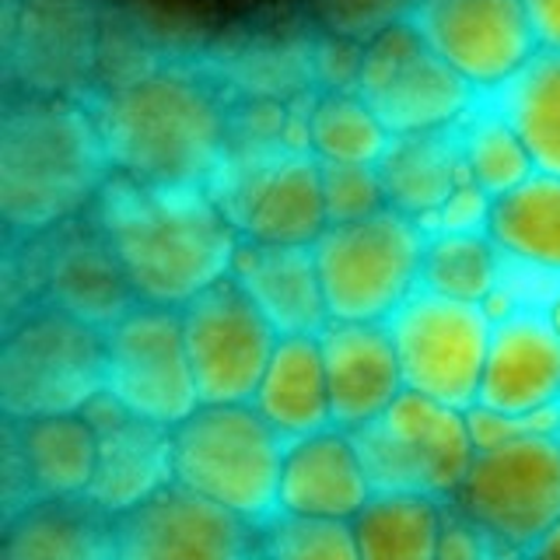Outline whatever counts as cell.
I'll list each match as a JSON object with an SVG mask.
<instances>
[{"label":"cell","mask_w":560,"mask_h":560,"mask_svg":"<svg viewBox=\"0 0 560 560\" xmlns=\"http://www.w3.org/2000/svg\"><path fill=\"white\" fill-rule=\"evenodd\" d=\"M113 172L151 189H207L232 154L221 78L189 63H148L88 98Z\"/></svg>","instance_id":"1"},{"label":"cell","mask_w":560,"mask_h":560,"mask_svg":"<svg viewBox=\"0 0 560 560\" xmlns=\"http://www.w3.org/2000/svg\"><path fill=\"white\" fill-rule=\"evenodd\" d=\"M140 305L186 308L232 277L238 235L207 189H151L113 175L92 214Z\"/></svg>","instance_id":"2"},{"label":"cell","mask_w":560,"mask_h":560,"mask_svg":"<svg viewBox=\"0 0 560 560\" xmlns=\"http://www.w3.org/2000/svg\"><path fill=\"white\" fill-rule=\"evenodd\" d=\"M92 105L67 95H11L0 116V218L43 238L92 214L113 179Z\"/></svg>","instance_id":"3"},{"label":"cell","mask_w":560,"mask_h":560,"mask_svg":"<svg viewBox=\"0 0 560 560\" xmlns=\"http://www.w3.org/2000/svg\"><path fill=\"white\" fill-rule=\"evenodd\" d=\"M284 448L253 402L197 407L172 428V483L267 529L277 518Z\"/></svg>","instance_id":"4"},{"label":"cell","mask_w":560,"mask_h":560,"mask_svg":"<svg viewBox=\"0 0 560 560\" xmlns=\"http://www.w3.org/2000/svg\"><path fill=\"white\" fill-rule=\"evenodd\" d=\"M105 329L52 305L11 315L0 343L4 420L84 413L105 393Z\"/></svg>","instance_id":"5"},{"label":"cell","mask_w":560,"mask_h":560,"mask_svg":"<svg viewBox=\"0 0 560 560\" xmlns=\"http://www.w3.org/2000/svg\"><path fill=\"white\" fill-rule=\"evenodd\" d=\"M424 249L428 232L396 210L354 224H329L312 245L329 323L389 326L420 291Z\"/></svg>","instance_id":"6"},{"label":"cell","mask_w":560,"mask_h":560,"mask_svg":"<svg viewBox=\"0 0 560 560\" xmlns=\"http://www.w3.org/2000/svg\"><path fill=\"white\" fill-rule=\"evenodd\" d=\"M445 504L477 525L498 557H533L560 525V438L529 434L480 448Z\"/></svg>","instance_id":"7"},{"label":"cell","mask_w":560,"mask_h":560,"mask_svg":"<svg viewBox=\"0 0 560 560\" xmlns=\"http://www.w3.org/2000/svg\"><path fill=\"white\" fill-rule=\"evenodd\" d=\"M207 192L245 245L312 249L329 228L323 165L298 148L232 151Z\"/></svg>","instance_id":"8"},{"label":"cell","mask_w":560,"mask_h":560,"mask_svg":"<svg viewBox=\"0 0 560 560\" xmlns=\"http://www.w3.org/2000/svg\"><path fill=\"white\" fill-rule=\"evenodd\" d=\"M354 92L393 137L452 133L477 113L480 102L413 22L393 25L361 49Z\"/></svg>","instance_id":"9"},{"label":"cell","mask_w":560,"mask_h":560,"mask_svg":"<svg viewBox=\"0 0 560 560\" xmlns=\"http://www.w3.org/2000/svg\"><path fill=\"white\" fill-rule=\"evenodd\" d=\"M375 490L452 501L477 459L469 417L420 393H402L393 410L354 434Z\"/></svg>","instance_id":"10"},{"label":"cell","mask_w":560,"mask_h":560,"mask_svg":"<svg viewBox=\"0 0 560 560\" xmlns=\"http://www.w3.org/2000/svg\"><path fill=\"white\" fill-rule=\"evenodd\" d=\"M389 337L410 393L463 413L477 407L494 337V315L483 305L417 291L389 319Z\"/></svg>","instance_id":"11"},{"label":"cell","mask_w":560,"mask_h":560,"mask_svg":"<svg viewBox=\"0 0 560 560\" xmlns=\"http://www.w3.org/2000/svg\"><path fill=\"white\" fill-rule=\"evenodd\" d=\"M179 312L200 407L253 402L280 343L277 326L253 294L235 277H224Z\"/></svg>","instance_id":"12"},{"label":"cell","mask_w":560,"mask_h":560,"mask_svg":"<svg viewBox=\"0 0 560 560\" xmlns=\"http://www.w3.org/2000/svg\"><path fill=\"white\" fill-rule=\"evenodd\" d=\"M105 393L130 413L165 431L197 413L200 393L192 382L179 308L133 305L105 329Z\"/></svg>","instance_id":"13"},{"label":"cell","mask_w":560,"mask_h":560,"mask_svg":"<svg viewBox=\"0 0 560 560\" xmlns=\"http://www.w3.org/2000/svg\"><path fill=\"white\" fill-rule=\"evenodd\" d=\"M410 22L480 98L512 84L539 52L522 0H420Z\"/></svg>","instance_id":"14"},{"label":"cell","mask_w":560,"mask_h":560,"mask_svg":"<svg viewBox=\"0 0 560 560\" xmlns=\"http://www.w3.org/2000/svg\"><path fill=\"white\" fill-rule=\"evenodd\" d=\"M0 35L14 95L78 98L98 60L95 0H4Z\"/></svg>","instance_id":"15"},{"label":"cell","mask_w":560,"mask_h":560,"mask_svg":"<svg viewBox=\"0 0 560 560\" xmlns=\"http://www.w3.org/2000/svg\"><path fill=\"white\" fill-rule=\"evenodd\" d=\"M253 525L179 483L113 518L116 560H249Z\"/></svg>","instance_id":"16"},{"label":"cell","mask_w":560,"mask_h":560,"mask_svg":"<svg viewBox=\"0 0 560 560\" xmlns=\"http://www.w3.org/2000/svg\"><path fill=\"white\" fill-rule=\"evenodd\" d=\"M28 242L35 245V259H32L35 305L63 308L98 329H109L133 305H140L127 284V277L119 270V262L113 259L109 245H105L92 221H88L84 232L67 224L60 232Z\"/></svg>","instance_id":"17"},{"label":"cell","mask_w":560,"mask_h":560,"mask_svg":"<svg viewBox=\"0 0 560 560\" xmlns=\"http://www.w3.org/2000/svg\"><path fill=\"white\" fill-rule=\"evenodd\" d=\"M477 407L501 417L560 407V337L539 308H512L494 319Z\"/></svg>","instance_id":"18"},{"label":"cell","mask_w":560,"mask_h":560,"mask_svg":"<svg viewBox=\"0 0 560 560\" xmlns=\"http://www.w3.org/2000/svg\"><path fill=\"white\" fill-rule=\"evenodd\" d=\"M378 494L364 466L358 438L340 428L298 438L284 448L277 515L354 522L364 504Z\"/></svg>","instance_id":"19"},{"label":"cell","mask_w":560,"mask_h":560,"mask_svg":"<svg viewBox=\"0 0 560 560\" xmlns=\"http://www.w3.org/2000/svg\"><path fill=\"white\" fill-rule=\"evenodd\" d=\"M84 417L98 434V469L88 501L105 515H127L172 483V431L119 407L109 393H102Z\"/></svg>","instance_id":"20"},{"label":"cell","mask_w":560,"mask_h":560,"mask_svg":"<svg viewBox=\"0 0 560 560\" xmlns=\"http://www.w3.org/2000/svg\"><path fill=\"white\" fill-rule=\"evenodd\" d=\"M319 343L329 378L332 428L350 434L372 428L407 393L389 326L329 323L319 332Z\"/></svg>","instance_id":"21"},{"label":"cell","mask_w":560,"mask_h":560,"mask_svg":"<svg viewBox=\"0 0 560 560\" xmlns=\"http://www.w3.org/2000/svg\"><path fill=\"white\" fill-rule=\"evenodd\" d=\"M8 455L18 463L25 501H81L95 483L98 434L84 413L8 420Z\"/></svg>","instance_id":"22"},{"label":"cell","mask_w":560,"mask_h":560,"mask_svg":"<svg viewBox=\"0 0 560 560\" xmlns=\"http://www.w3.org/2000/svg\"><path fill=\"white\" fill-rule=\"evenodd\" d=\"M253 407L284 442H298V438L332 428L329 378L319 332L280 337L267 364V375H262L253 396Z\"/></svg>","instance_id":"23"},{"label":"cell","mask_w":560,"mask_h":560,"mask_svg":"<svg viewBox=\"0 0 560 560\" xmlns=\"http://www.w3.org/2000/svg\"><path fill=\"white\" fill-rule=\"evenodd\" d=\"M0 560H116L113 518L88 498H35L4 518Z\"/></svg>","instance_id":"24"},{"label":"cell","mask_w":560,"mask_h":560,"mask_svg":"<svg viewBox=\"0 0 560 560\" xmlns=\"http://www.w3.org/2000/svg\"><path fill=\"white\" fill-rule=\"evenodd\" d=\"M232 277L253 294V302L277 326L280 337L323 332L329 326L312 249H267V245L242 242Z\"/></svg>","instance_id":"25"},{"label":"cell","mask_w":560,"mask_h":560,"mask_svg":"<svg viewBox=\"0 0 560 560\" xmlns=\"http://www.w3.org/2000/svg\"><path fill=\"white\" fill-rule=\"evenodd\" d=\"M378 175L389 210L424 228L448 203L452 192L469 179L463 165L459 130L393 137L389 151L378 162Z\"/></svg>","instance_id":"26"},{"label":"cell","mask_w":560,"mask_h":560,"mask_svg":"<svg viewBox=\"0 0 560 560\" xmlns=\"http://www.w3.org/2000/svg\"><path fill=\"white\" fill-rule=\"evenodd\" d=\"M487 235L504 259L560 277V175L533 172L522 186L490 203Z\"/></svg>","instance_id":"27"},{"label":"cell","mask_w":560,"mask_h":560,"mask_svg":"<svg viewBox=\"0 0 560 560\" xmlns=\"http://www.w3.org/2000/svg\"><path fill=\"white\" fill-rule=\"evenodd\" d=\"M350 525L361 560H438L445 501L378 490Z\"/></svg>","instance_id":"28"},{"label":"cell","mask_w":560,"mask_h":560,"mask_svg":"<svg viewBox=\"0 0 560 560\" xmlns=\"http://www.w3.org/2000/svg\"><path fill=\"white\" fill-rule=\"evenodd\" d=\"M494 109L515 127L536 172L560 175V52L539 49L494 95Z\"/></svg>","instance_id":"29"},{"label":"cell","mask_w":560,"mask_h":560,"mask_svg":"<svg viewBox=\"0 0 560 560\" xmlns=\"http://www.w3.org/2000/svg\"><path fill=\"white\" fill-rule=\"evenodd\" d=\"M504 256L487 232L428 235L420 291L463 305H490L504 288Z\"/></svg>","instance_id":"30"},{"label":"cell","mask_w":560,"mask_h":560,"mask_svg":"<svg viewBox=\"0 0 560 560\" xmlns=\"http://www.w3.org/2000/svg\"><path fill=\"white\" fill-rule=\"evenodd\" d=\"M393 133L358 92H319L305 113V148L319 165H378Z\"/></svg>","instance_id":"31"},{"label":"cell","mask_w":560,"mask_h":560,"mask_svg":"<svg viewBox=\"0 0 560 560\" xmlns=\"http://www.w3.org/2000/svg\"><path fill=\"white\" fill-rule=\"evenodd\" d=\"M459 148L469 183H477L490 200L504 197L536 172L522 137L494 105L477 109L459 127Z\"/></svg>","instance_id":"32"},{"label":"cell","mask_w":560,"mask_h":560,"mask_svg":"<svg viewBox=\"0 0 560 560\" xmlns=\"http://www.w3.org/2000/svg\"><path fill=\"white\" fill-rule=\"evenodd\" d=\"M267 560H361L354 525L277 515L262 529Z\"/></svg>","instance_id":"33"},{"label":"cell","mask_w":560,"mask_h":560,"mask_svg":"<svg viewBox=\"0 0 560 560\" xmlns=\"http://www.w3.org/2000/svg\"><path fill=\"white\" fill-rule=\"evenodd\" d=\"M420 0H308L312 22L326 39L368 46L399 22H410Z\"/></svg>","instance_id":"34"},{"label":"cell","mask_w":560,"mask_h":560,"mask_svg":"<svg viewBox=\"0 0 560 560\" xmlns=\"http://www.w3.org/2000/svg\"><path fill=\"white\" fill-rule=\"evenodd\" d=\"M329 224H354L389 210L378 165H323Z\"/></svg>","instance_id":"35"},{"label":"cell","mask_w":560,"mask_h":560,"mask_svg":"<svg viewBox=\"0 0 560 560\" xmlns=\"http://www.w3.org/2000/svg\"><path fill=\"white\" fill-rule=\"evenodd\" d=\"M490 200L477 183H463L452 192L448 203L424 224L428 235H452V232H487L490 221Z\"/></svg>","instance_id":"36"},{"label":"cell","mask_w":560,"mask_h":560,"mask_svg":"<svg viewBox=\"0 0 560 560\" xmlns=\"http://www.w3.org/2000/svg\"><path fill=\"white\" fill-rule=\"evenodd\" d=\"M438 560H501V557L494 547H490V539L477 529V525L445 504V525H442V539H438Z\"/></svg>","instance_id":"37"},{"label":"cell","mask_w":560,"mask_h":560,"mask_svg":"<svg viewBox=\"0 0 560 560\" xmlns=\"http://www.w3.org/2000/svg\"><path fill=\"white\" fill-rule=\"evenodd\" d=\"M536 46L547 52H560V0H522Z\"/></svg>","instance_id":"38"},{"label":"cell","mask_w":560,"mask_h":560,"mask_svg":"<svg viewBox=\"0 0 560 560\" xmlns=\"http://www.w3.org/2000/svg\"><path fill=\"white\" fill-rule=\"evenodd\" d=\"M533 560H560V525L539 542V550L533 553Z\"/></svg>","instance_id":"39"},{"label":"cell","mask_w":560,"mask_h":560,"mask_svg":"<svg viewBox=\"0 0 560 560\" xmlns=\"http://www.w3.org/2000/svg\"><path fill=\"white\" fill-rule=\"evenodd\" d=\"M539 312H542V319L550 323V329H553L557 337H560V288H557V291L547 298V305H542Z\"/></svg>","instance_id":"40"},{"label":"cell","mask_w":560,"mask_h":560,"mask_svg":"<svg viewBox=\"0 0 560 560\" xmlns=\"http://www.w3.org/2000/svg\"><path fill=\"white\" fill-rule=\"evenodd\" d=\"M501 560H533V557H501Z\"/></svg>","instance_id":"41"}]
</instances>
